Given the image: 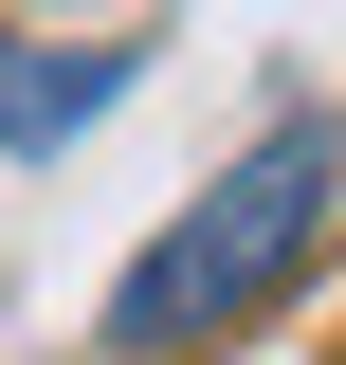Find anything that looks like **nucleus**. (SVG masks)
Masks as SVG:
<instances>
[{"label": "nucleus", "instance_id": "f03ea898", "mask_svg": "<svg viewBox=\"0 0 346 365\" xmlns=\"http://www.w3.org/2000/svg\"><path fill=\"white\" fill-rule=\"evenodd\" d=\"M128 91V55H73V37H0V146L37 165V146H73L91 110Z\"/></svg>", "mask_w": 346, "mask_h": 365}, {"label": "nucleus", "instance_id": "f257e3e1", "mask_svg": "<svg viewBox=\"0 0 346 365\" xmlns=\"http://www.w3.org/2000/svg\"><path fill=\"white\" fill-rule=\"evenodd\" d=\"M328 201H346V128H273V146H237V165L182 201L164 237L128 256V292H110V347L128 365H182V347H219L237 311H273L292 292V256L328 237Z\"/></svg>", "mask_w": 346, "mask_h": 365}]
</instances>
